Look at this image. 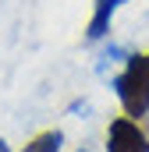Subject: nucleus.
<instances>
[{
    "mask_svg": "<svg viewBox=\"0 0 149 152\" xmlns=\"http://www.w3.org/2000/svg\"><path fill=\"white\" fill-rule=\"evenodd\" d=\"M107 152H149V134L131 117H117L107 131Z\"/></svg>",
    "mask_w": 149,
    "mask_h": 152,
    "instance_id": "obj_2",
    "label": "nucleus"
},
{
    "mask_svg": "<svg viewBox=\"0 0 149 152\" xmlns=\"http://www.w3.org/2000/svg\"><path fill=\"white\" fill-rule=\"evenodd\" d=\"M78 152H85V149H78Z\"/></svg>",
    "mask_w": 149,
    "mask_h": 152,
    "instance_id": "obj_6",
    "label": "nucleus"
},
{
    "mask_svg": "<svg viewBox=\"0 0 149 152\" xmlns=\"http://www.w3.org/2000/svg\"><path fill=\"white\" fill-rule=\"evenodd\" d=\"M121 106L128 117H146L149 110V53H135L124 67V75L114 81Z\"/></svg>",
    "mask_w": 149,
    "mask_h": 152,
    "instance_id": "obj_1",
    "label": "nucleus"
},
{
    "mask_svg": "<svg viewBox=\"0 0 149 152\" xmlns=\"http://www.w3.org/2000/svg\"><path fill=\"white\" fill-rule=\"evenodd\" d=\"M0 152H7V142H4V138H0Z\"/></svg>",
    "mask_w": 149,
    "mask_h": 152,
    "instance_id": "obj_5",
    "label": "nucleus"
},
{
    "mask_svg": "<svg viewBox=\"0 0 149 152\" xmlns=\"http://www.w3.org/2000/svg\"><path fill=\"white\" fill-rule=\"evenodd\" d=\"M60 142H64L60 131H43V134H36L21 152H60Z\"/></svg>",
    "mask_w": 149,
    "mask_h": 152,
    "instance_id": "obj_4",
    "label": "nucleus"
},
{
    "mask_svg": "<svg viewBox=\"0 0 149 152\" xmlns=\"http://www.w3.org/2000/svg\"><path fill=\"white\" fill-rule=\"evenodd\" d=\"M121 4H124V0H96L92 21H89V32H85V36L89 39H103L107 32H110V18H114V11H117Z\"/></svg>",
    "mask_w": 149,
    "mask_h": 152,
    "instance_id": "obj_3",
    "label": "nucleus"
}]
</instances>
